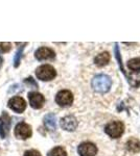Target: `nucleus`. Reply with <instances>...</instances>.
Returning a JSON list of instances; mask_svg holds the SVG:
<instances>
[{
	"label": "nucleus",
	"mask_w": 140,
	"mask_h": 156,
	"mask_svg": "<svg viewBox=\"0 0 140 156\" xmlns=\"http://www.w3.org/2000/svg\"><path fill=\"white\" fill-rule=\"evenodd\" d=\"M9 107L13 109L14 112H18V114H22L26 108V102L23 98L21 97H13L12 99H9V103H7Z\"/></svg>",
	"instance_id": "nucleus-7"
},
{
	"label": "nucleus",
	"mask_w": 140,
	"mask_h": 156,
	"mask_svg": "<svg viewBox=\"0 0 140 156\" xmlns=\"http://www.w3.org/2000/svg\"><path fill=\"white\" fill-rule=\"evenodd\" d=\"M109 62H110V54H109L108 52L99 53L97 56L94 58V62H95V65H97L98 67L106 66Z\"/></svg>",
	"instance_id": "nucleus-14"
},
{
	"label": "nucleus",
	"mask_w": 140,
	"mask_h": 156,
	"mask_svg": "<svg viewBox=\"0 0 140 156\" xmlns=\"http://www.w3.org/2000/svg\"><path fill=\"white\" fill-rule=\"evenodd\" d=\"M60 124L61 127L64 130H66V131H74L76 127H78V123L75 117H73V115H66V117H64L61 120Z\"/></svg>",
	"instance_id": "nucleus-9"
},
{
	"label": "nucleus",
	"mask_w": 140,
	"mask_h": 156,
	"mask_svg": "<svg viewBox=\"0 0 140 156\" xmlns=\"http://www.w3.org/2000/svg\"><path fill=\"white\" fill-rule=\"evenodd\" d=\"M36 76L43 81H49L57 76V72L50 65H42L36 70Z\"/></svg>",
	"instance_id": "nucleus-2"
},
{
	"label": "nucleus",
	"mask_w": 140,
	"mask_h": 156,
	"mask_svg": "<svg viewBox=\"0 0 140 156\" xmlns=\"http://www.w3.org/2000/svg\"><path fill=\"white\" fill-rule=\"evenodd\" d=\"M12 49L11 43H0V53H6Z\"/></svg>",
	"instance_id": "nucleus-19"
},
{
	"label": "nucleus",
	"mask_w": 140,
	"mask_h": 156,
	"mask_svg": "<svg viewBox=\"0 0 140 156\" xmlns=\"http://www.w3.org/2000/svg\"><path fill=\"white\" fill-rule=\"evenodd\" d=\"M47 156H67V152L64 148L62 147H55L48 152Z\"/></svg>",
	"instance_id": "nucleus-16"
},
{
	"label": "nucleus",
	"mask_w": 140,
	"mask_h": 156,
	"mask_svg": "<svg viewBox=\"0 0 140 156\" xmlns=\"http://www.w3.org/2000/svg\"><path fill=\"white\" fill-rule=\"evenodd\" d=\"M11 128V117L6 112L0 115V137L6 138L9 133Z\"/></svg>",
	"instance_id": "nucleus-6"
},
{
	"label": "nucleus",
	"mask_w": 140,
	"mask_h": 156,
	"mask_svg": "<svg viewBox=\"0 0 140 156\" xmlns=\"http://www.w3.org/2000/svg\"><path fill=\"white\" fill-rule=\"evenodd\" d=\"M44 125L48 130H51V131L57 129V117H55V115L48 114L45 115Z\"/></svg>",
	"instance_id": "nucleus-12"
},
{
	"label": "nucleus",
	"mask_w": 140,
	"mask_h": 156,
	"mask_svg": "<svg viewBox=\"0 0 140 156\" xmlns=\"http://www.w3.org/2000/svg\"><path fill=\"white\" fill-rule=\"evenodd\" d=\"M105 131L112 138L119 137L124 131V126L120 121H113L110 122L105 128Z\"/></svg>",
	"instance_id": "nucleus-3"
},
{
	"label": "nucleus",
	"mask_w": 140,
	"mask_h": 156,
	"mask_svg": "<svg viewBox=\"0 0 140 156\" xmlns=\"http://www.w3.org/2000/svg\"><path fill=\"white\" fill-rule=\"evenodd\" d=\"M28 100L30 103V106L35 109H39L43 106L45 102V98L42 94L37 92H30L28 93Z\"/></svg>",
	"instance_id": "nucleus-10"
},
{
	"label": "nucleus",
	"mask_w": 140,
	"mask_h": 156,
	"mask_svg": "<svg viewBox=\"0 0 140 156\" xmlns=\"http://www.w3.org/2000/svg\"><path fill=\"white\" fill-rule=\"evenodd\" d=\"M127 150L132 153H137L140 151V140L132 137L127 142Z\"/></svg>",
	"instance_id": "nucleus-13"
},
{
	"label": "nucleus",
	"mask_w": 140,
	"mask_h": 156,
	"mask_svg": "<svg viewBox=\"0 0 140 156\" xmlns=\"http://www.w3.org/2000/svg\"><path fill=\"white\" fill-rule=\"evenodd\" d=\"M128 68L132 71H140V57L132 58L128 62Z\"/></svg>",
	"instance_id": "nucleus-17"
},
{
	"label": "nucleus",
	"mask_w": 140,
	"mask_h": 156,
	"mask_svg": "<svg viewBox=\"0 0 140 156\" xmlns=\"http://www.w3.org/2000/svg\"><path fill=\"white\" fill-rule=\"evenodd\" d=\"M27 43H23L22 44V46L20 47L19 50L16 52V55H15V57H14V67L15 68H17V67H19V65H20V59H21V57H22V53H23V49H24V47H25V45H26Z\"/></svg>",
	"instance_id": "nucleus-18"
},
{
	"label": "nucleus",
	"mask_w": 140,
	"mask_h": 156,
	"mask_svg": "<svg viewBox=\"0 0 140 156\" xmlns=\"http://www.w3.org/2000/svg\"><path fill=\"white\" fill-rule=\"evenodd\" d=\"M24 156H41V154L37 150H27L24 153Z\"/></svg>",
	"instance_id": "nucleus-20"
},
{
	"label": "nucleus",
	"mask_w": 140,
	"mask_h": 156,
	"mask_svg": "<svg viewBox=\"0 0 140 156\" xmlns=\"http://www.w3.org/2000/svg\"><path fill=\"white\" fill-rule=\"evenodd\" d=\"M112 85V80L109 76L105 74L96 75L92 80V87L94 90L98 93H107L109 92Z\"/></svg>",
	"instance_id": "nucleus-1"
},
{
	"label": "nucleus",
	"mask_w": 140,
	"mask_h": 156,
	"mask_svg": "<svg viewBox=\"0 0 140 156\" xmlns=\"http://www.w3.org/2000/svg\"><path fill=\"white\" fill-rule=\"evenodd\" d=\"M24 83H27V84H29V85H32V87H38V84L36 83V81L34 79H32V77H28V78H26V79L24 80Z\"/></svg>",
	"instance_id": "nucleus-21"
},
{
	"label": "nucleus",
	"mask_w": 140,
	"mask_h": 156,
	"mask_svg": "<svg viewBox=\"0 0 140 156\" xmlns=\"http://www.w3.org/2000/svg\"><path fill=\"white\" fill-rule=\"evenodd\" d=\"M78 152L81 156H95L97 148L92 143H82L78 148Z\"/></svg>",
	"instance_id": "nucleus-8"
},
{
	"label": "nucleus",
	"mask_w": 140,
	"mask_h": 156,
	"mask_svg": "<svg viewBox=\"0 0 140 156\" xmlns=\"http://www.w3.org/2000/svg\"><path fill=\"white\" fill-rule=\"evenodd\" d=\"M35 56L38 60L52 59V58H55V53L52 49L47 48V47H41V48H39L36 51Z\"/></svg>",
	"instance_id": "nucleus-11"
},
{
	"label": "nucleus",
	"mask_w": 140,
	"mask_h": 156,
	"mask_svg": "<svg viewBox=\"0 0 140 156\" xmlns=\"http://www.w3.org/2000/svg\"><path fill=\"white\" fill-rule=\"evenodd\" d=\"M129 83L134 87H138L140 85V73H131L127 75Z\"/></svg>",
	"instance_id": "nucleus-15"
},
{
	"label": "nucleus",
	"mask_w": 140,
	"mask_h": 156,
	"mask_svg": "<svg viewBox=\"0 0 140 156\" xmlns=\"http://www.w3.org/2000/svg\"><path fill=\"white\" fill-rule=\"evenodd\" d=\"M2 65H3V58H2V57H0V69H1Z\"/></svg>",
	"instance_id": "nucleus-22"
},
{
	"label": "nucleus",
	"mask_w": 140,
	"mask_h": 156,
	"mask_svg": "<svg viewBox=\"0 0 140 156\" xmlns=\"http://www.w3.org/2000/svg\"><path fill=\"white\" fill-rule=\"evenodd\" d=\"M55 102H57L60 106H69L73 102L72 93L68 90H60L57 94V96H55Z\"/></svg>",
	"instance_id": "nucleus-4"
},
{
	"label": "nucleus",
	"mask_w": 140,
	"mask_h": 156,
	"mask_svg": "<svg viewBox=\"0 0 140 156\" xmlns=\"http://www.w3.org/2000/svg\"><path fill=\"white\" fill-rule=\"evenodd\" d=\"M32 127L28 124L24 122H21L19 124H17L16 128H15V135L16 137L20 138V140H26L32 136Z\"/></svg>",
	"instance_id": "nucleus-5"
}]
</instances>
